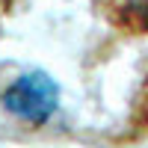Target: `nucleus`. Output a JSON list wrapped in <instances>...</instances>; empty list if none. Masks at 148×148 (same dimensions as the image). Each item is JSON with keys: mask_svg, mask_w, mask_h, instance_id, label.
<instances>
[{"mask_svg": "<svg viewBox=\"0 0 148 148\" xmlns=\"http://www.w3.org/2000/svg\"><path fill=\"white\" fill-rule=\"evenodd\" d=\"M56 83L47 74H24L6 89L3 95V107L12 116H18L21 121L30 125H42L51 119V113L56 110Z\"/></svg>", "mask_w": 148, "mask_h": 148, "instance_id": "f257e3e1", "label": "nucleus"}, {"mask_svg": "<svg viewBox=\"0 0 148 148\" xmlns=\"http://www.w3.org/2000/svg\"><path fill=\"white\" fill-rule=\"evenodd\" d=\"M107 12L116 27L133 36L148 33V0H107Z\"/></svg>", "mask_w": 148, "mask_h": 148, "instance_id": "f03ea898", "label": "nucleus"}, {"mask_svg": "<svg viewBox=\"0 0 148 148\" xmlns=\"http://www.w3.org/2000/svg\"><path fill=\"white\" fill-rule=\"evenodd\" d=\"M133 125H136L139 133H148V77H145V83H142V92H139V101H136Z\"/></svg>", "mask_w": 148, "mask_h": 148, "instance_id": "7ed1b4c3", "label": "nucleus"}, {"mask_svg": "<svg viewBox=\"0 0 148 148\" xmlns=\"http://www.w3.org/2000/svg\"><path fill=\"white\" fill-rule=\"evenodd\" d=\"M9 6H12V0H0V12H6Z\"/></svg>", "mask_w": 148, "mask_h": 148, "instance_id": "20e7f679", "label": "nucleus"}]
</instances>
